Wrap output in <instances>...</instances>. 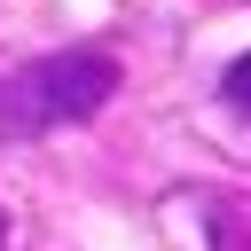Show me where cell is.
<instances>
[{
    "mask_svg": "<svg viewBox=\"0 0 251 251\" xmlns=\"http://www.w3.org/2000/svg\"><path fill=\"white\" fill-rule=\"evenodd\" d=\"M220 102H227V110H243V118H251V47H243V55H235V63H227V71H220Z\"/></svg>",
    "mask_w": 251,
    "mask_h": 251,
    "instance_id": "7a4b0ae2",
    "label": "cell"
},
{
    "mask_svg": "<svg viewBox=\"0 0 251 251\" xmlns=\"http://www.w3.org/2000/svg\"><path fill=\"white\" fill-rule=\"evenodd\" d=\"M118 55L102 47H47L16 71H0V141H39L63 126H86L118 94Z\"/></svg>",
    "mask_w": 251,
    "mask_h": 251,
    "instance_id": "6da1fadb",
    "label": "cell"
},
{
    "mask_svg": "<svg viewBox=\"0 0 251 251\" xmlns=\"http://www.w3.org/2000/svg\"><path fill=\"white\" fill-rule=\"evenodd\" d=\"M0 251H8V212H0Z\"/></svg>",
    "mask_w": 251,
    "mask_h": 251,
    "instance_id": "3957f363",
    "label": "cell"
}]
</instances>
